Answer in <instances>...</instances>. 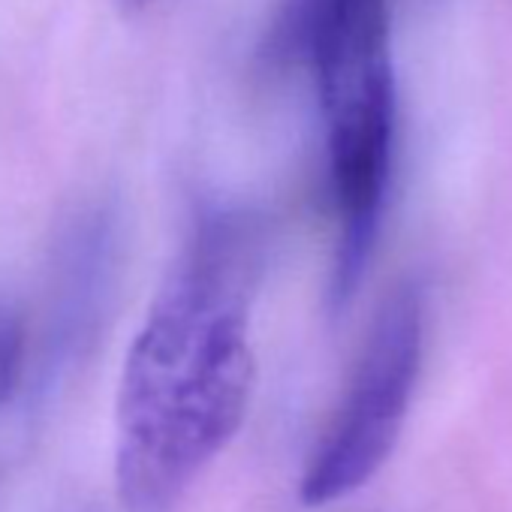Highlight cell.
Masks as SVG:
<instances>
[{"label": "cell", "instance_id": "5b68a950", "mask_svg": "<svg viewBox=\"0 0 512 512\" xmlns=\"http://www.w3.org/2000/svg\"><path fill=\"white\" fill-rule=\"evenodd\" d=\"M118 4H121L124 10H142L145 4H151V0H118Z\"/></svg>", "mask_w": 512, "mask_h": 512}, {"label": "cell", "instance_id": "6da1fadb", "mask_svg": "<svg viewBox=\"0 0 512 512\" xmlns=\"http://www.w3.org/2000/svg\"><path fill=\"white\" fill-rule=\"evenodd\" d=\"M266 226L208 208L157 290L124 359L115 404V485L124 512H175L232 443L253 395L250 302Z\"/></svg>", "mask_w": 512, "mask_h": 512}, {"label": "cell", "instance_id": "7a4b0ae2", "mask_svg": "<svg viewBox=\"0 0 512 512\" xmlns=\"http://www.w3.org/2000/svg\"><path fill=\"white\" fill-rule=\"evenodd\" d=\"M284 37L287 52L311 67L323 112L329 190L338 214L329 299L335 311H344L371 263L392 172L389 0H293Z\"/></svg>", "mask_w": 512, "mask_h": 512}, {"label": "cell", "instance_id": "277c9868", "mask_svg": "<svg viewBox=\"0 0 512 512\" xmlns=\"http://www.w3.org/2000/svg\"><path fill=\"white\" fill-rule=\"evenodd\" d=\"M25 362V329L22 320L0 305V407L13 395Z\"/></svg>", "mask_w": 512, "mask_h": 512}, {"label": "cell", "instance_id": "3957f363", "mask_svg": "<svg viewBox=\"0 0 512 512\" xmlns=\"http://www.w3.org/2000/svg\"><path fill=\"white\" fill-rule=\"evenodd\" d=\"M422 362V302L413 287L380 308L338 413L314 446L299 500L338 503L365 488L395 452Z\"/></svg>", "mask_w": 512, "mask_h": 512}]
</instances>
